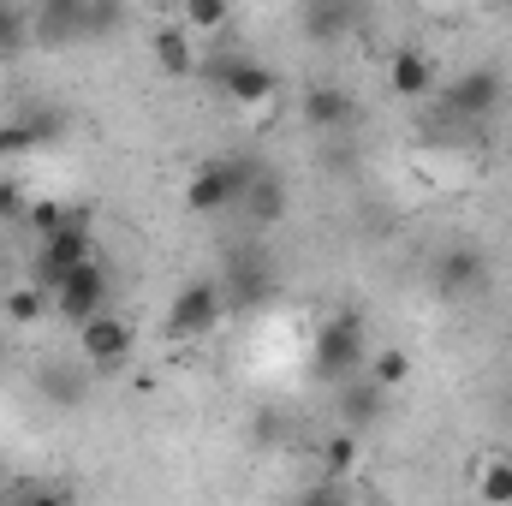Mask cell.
Here are the masks:
<instances>
[{
  "instance_id": "6da1fadb",
  "label": "cell",
  "mask_w": 512,
  "mask_h": 506,
  "mask_svg": "<svg viewBox=\"0 0 512 506\" xmlns=\"http://www.w3.org/2000/svg\"><path fill=\"white\" fill-rule=\"evenodd\" d=\"M364 316H352V310H340V316H328L322 328H316V346H310V370L316 381H352L364 370Z\"/></svg>"
},
{
  "instance_id": "7a4b0ae2",
  "label": "cell",
  "mask_w": 512,
  "mask_h": 506,
  "mask_svg": "<svg viewBox=\"0 0 512 506\" xmlns=\"http://www.w3.org/2000/svg\"><path fill=\"white\" fill-rule=\"evenodd\" d=\"M245 179H251V161H239V155H215V161H203V167L191 173V185H185V209H191V215H221V209H233V203L245 197Z\"/></svg>"
},
{
  "instance_id": "3957f363",
  "label": "cell",
  "mask_w": 512,
  "mask_h": 506,
  "mask_svg": "<svg viewBox=\"0 0 512 506\" xmlns=\"http://www.w3.org/2000/svg\"><path fill=\"white\" fill-rule=\"evenodd\" d=\"M501 72L495 66H471V72H459V78H447V90H441V114L447 120H459V126H477V120H489L495 108H501Z\"/></svg>"
},
{
  "instance_id": "277c9868",
  "label": "cell",
  "mask_w": 512,
  "mask_h": 506,
  "mask_svg": "<svg viewBox=\"0 0 512 506\" xmlns=\"http://www.w3.org/2000/svg\"><path fill=\"white\" fill-rule=\"evenodd\" d=\"M108 298H114V280H108V268L90 256V262H78V268L54 286V316L78 328V322H90L96 310H108Z\"/></svg>"
},
{
  "instance_id": "5b68a950",
  "label": "cell",
  "mask_w": 512,
  "mask_h": 506,
  "mask_svg": "<svg viewBox=\"0 0 512 506\" xmlns=\"http://www.w3.org/2000/svg\"><path fill=\"white\" fill-rule=\"evenodd\" d=\"M221 316H227L221 280H191V286H179V298H173V310H167V334H173V340H203V334H215Z\"/></svg>"
},
{
  "instance_id": "8992f818",
  "label": "cell",
  "mask_w": 512,
  "mask_h": 506,
  "mask_svg": "<svg viewBox=\"0 0 512 506\" xmlns=\"http://www.w3.org/2000/svg\"><path fill=\"white\" fill-rule=\"evenodd\" d=\"M78 352H84V364H96V370H120L131 358V322L114 316V310H96L90 322H78Z\"/></svg>"
},
{
  "instance_id": "52a82bcc",
  "label": "cell",
  "mask_w": 512,
  "mask_h": 506,
  "mask_svg": "<svg viewBox=\"0 0 512 506\" xmlns=\"http://www.w3.org/2000/svg\"><path fill=\"white\" fill-rule=\"evenodd\" d=\"M78 262H90V227H60V233H42V251H36V274L30 280H42L48 292L78 268Z\"/></svg>"
},
{
  "instance_id": "ba28073f",
  "label": "cell",
  "mask_w": 512,
  "mask_h": 506,
  "mask_svg": "<svg viewBox=\"0 0 512 506\" xmlns=\"http://www.w3.org/2000/svg\"><path fill=\"white\" fill-rule=\"evenodd\" d=\"M209 72H215V84H221L239 108H268L274 90H280V78H274L262 60H215Z\"/></svg>"
},
{
  "instance_id": "9c48e42d",
  "label": "cell",
  "mask_w": 512,
  "mask_h": 506,
  "mask_svg": "<svg viewBox=\"0 0 512 506\" xmlns=\"http://www.w3.org/2000/svg\"><path fill=\"white\" fill-rule=\"evenodd\" d=\"M352 114H358V102L346 90H334V84L304 90V126L310 131H340V126H352Z\"/></svg>"
},
{
  "instance_id": "30bf717a",
  "label": "cell",
  "mask_w": 512,
  "mask_h": 506,
  "mask_svg": "<svg viewBox=\"0 0 512 506\" xmlns=\"http://www.w3.org/2000/svg\"><path fill=\"white\" fill-rule=\"evenodd\" d=\"M149 54H155V66H161V78H191V72H197V48H191V30H185V24L155 30V36H149Z\"/></svg>"
},
{
  "instance_id": "8fae6325",
  "label": "cell",
  "mask_w": 512,
  "mask_h": 506,
  "mask_svg": "<svg viewBox=\"0 0 512 506\" xmlns=\"http://www.w3.org/2000/svg\"><path fill=\"white\" fill-rule=\"evenodd\" d=\"M387 90H393V96H429V90H435V60L417 54V48H399V54L387 60Z\"/></svg>"
},
{
  "instance_id": "7c38bea8",
  "label": "cell",
  "mask_w": 512,
  "mask_h": 506,
  "mask_svg": "<svg viewBox=\"0 0 512 506\" xmlns=\"http://www.w3.org/2000/svg\"><path fill=\"white\" fill-rule=\"evenodd\" d=\"M435 280H441V292H471V286H483V251H471V245L441 251Z\"/></svg>"
},
{
  "instance_id": "4fadbf2b",
  "label": "cell",
  "mask_w": 512,
  "mask_h": 506,
  "mask_svg": "<svg viewBox=\"0 0 512 506\" xmlns=\"http://www.w3.org/2000/svg\"><path fill=\"white\" fill-rule=\"evenodd\" d=\"M245 203H251L256 227H274V221H280V209H286V185H280L268 167H251V179H245Z\"/></svg>"
},
{
  "instance_id": "5bb4252c",
  "label": "cell",
  "mask_w": 512,
  "mask_h": 506,
  "mask_svg": "<svg viewBox=\"0 0 512 506\" xmlns=\"http://www.w3.org/2000/svg\"><path fill=\"white\" fill-rule=\"evenodd\" d=\"M48 310H54V292H48L42 280H24V286L6 292V316H12V322H42Z\"/></svg>"
},
{
  "instance_id": "9a60e30c",
  "label": "cell",
  "mask_w": 512,
  "mask_h": 506,
  "mask_svg": "<svg viewBox=\"0 0 512 506\" xmlns=\"http://www.w3.org/2000/svg\"><path fill=\"white\" fill-rule=\"evenodd\" d=\"M340 387H346V393H340L346 423H358V429H364V423H376V417H382V393H387V387H376L370 376L358 381V387H352V381H340Z\"/></svg>"
},
{
  "instance_id": "2e32d148",
  "label": "cell",
  "mask_w": 512,
  "mask_h": 506,
  "mask_svg": "<svg viewBox=\"0 0 512 506\" xmlns=\"http://www.w3.org/2000/svg\"><path fill=\"white\" fill-rule=\"evenodd\" d=\"M48 131L54 126H42V120H6V126H0V155H30Z\"/></svg>"
},
{
  "instance_id": "e0dca14e",
  "label": "cell",
  "mask_w": 512,
  "mask_h": 506,
  "mask_svg": "<svg viewBox=\"0 0 512 506\" xmlns=\"http://www.w3.org/2000/svg\"><path fill=\"white\" fill-rule=\"evenodd\" d=\"M477 495L495 506L512 501V459H483V471H477Z\"/></svg>"
},
{
  "instance_id": "ac0fdd59",
  "label": "cell",
  "mask_w": 512,
  "mask_h": 506,
  "mask_svg": "<svg viewBox=\"0 0 512 506\" xmlns=\"http://www.w3.org/2000/svg\"><path fill=\"white\" fill-rule=\"evenodd\" d=\"M364 376L376 381V387H399V381L411 376V358H405L399 346H387V352H376V358H364Z\"/></svg>"
},
{
  "instance_id": "d6986e66",
  "label": "cell",
  "mask_w": 512,
  "mask_h": 506,
  "mask_svg": "<svg viewBox=\"0 0 512 506\" xmlns=\"http://www.w3.org/2000/svg\"><path fill=\"white\" fill-rule=\"evenodd\" d=\"M322 471H328V477H352V471H358V435H352V429L322 447Z\"/></svg>"
},
{
  "instance_id": "ffe728a7",
  "label": "cell",
  "mask_w": 512,
  "mask_h": 506,
  "mask_svg": "<svg viewBox=\"0 0 512 506\" xmlns=\"http://www.w3.org/2000/svg\"><path fill=\"white\" fill-rule=\"evenodd\" d=\"M227 18H233V6L227 0H185V30H227Z\"/></svg>"
},
{
  "instance_id": "44dd1931",
  "label": "cell",
  "mask_w": 512,
  "mask_h": 506,
  "mask_svg": "<svg viewBox=\"0 0 512 506\" xmlns=\"http://www.w3.org/2000/svg\"><path fill=\"white\" fill-rule=\"evenodd\" d=\"M340 24H352V6H340V0H322V6L310 12V36H316V42H334Z\"/></svg>"
},
{
  "instance_id": "7402d4cb",
  "label": "cell",
  "mask_w": 512,
  "mask_h": 506,
  "mask_svg": "<svg viewBox=\"0 0 512 506\" xmlns=\"http://www.w3.org/2000/svg\"><path fill=\"white\" fill-rule=\"evenodd\" d=\"M12 48H24V12L12 0H0V54H12Z\"/></svg>"
},
{
  "instance_id": "603a6c76",
  "label": "cell",
  "mask_w": 512,
  "mask_h": 506,
  "mask_svg": "<svg viewBox=\"0 0 512 506\" xmlns=\"http://www.w3.org/2000/svg\"><path fill=\"white\" fill-rule=\"evenodd\" d=\"M30 215V197L18 191V179H0V221H24Z\"/></svg>"
},
{
  "instance_id": "cb8c5ba5",
  "label": "cell",
  "mask_w": 512,
  "mask_h": 506,
  "mask_svg": "<svg viewBox=\"0 0 512 506\" xmlns=\"http://www.w3.org/2000/svg\"><path fill=\"white\" fill-rule=\"evenodd\" d=\"M42 6H48V18H54L60 30H72V36H78V18H84V6H90V0H42Z\"/></svg>"
},
{
  "instance_id": "d4e9b609",
  "label": "cell",
  "mask_w": 512,
  "mask_h": 506,
  "mask_svg": "<svg viewBox=\"0 0 512 506\" xmlns=\"http://www.w3.org/2000/svg\"><path fill=\"white\" fill-rule=\"evenodd\" d=\"M0 489H6V459H0Z\"/></svg>"
},
{
  "instance_id": "484cf974",
  "label": "cell",
  "mask_w": 512,
  "mask_h": 506,
  "mask_svg": "<svg viewBox=\"0 0 512 506\" xmlns=\"http://www.w3.org/2000/svg\"><path fill=\"white\" fill-rule=\"evenodd\" d=\"M507 6H512V0H507Z\"/></svg>"
}]
</instances>
